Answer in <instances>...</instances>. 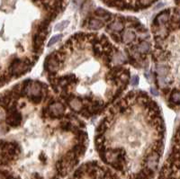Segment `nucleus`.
Listing matches in <instances>:
<instances>
[{"instance_id":"f257e3e1","label":"nucleus","mask_w":180,"mask_h":179,"mask_svg":"<svg viewBox=\"0 0 180 179\" xmlns=\"http://www.w3.org/2000/svg\"><path fill=\"white\" fill-rule=\"evenodd\" d=\"M102 1L110 7H114L118 10H131L140 11L141 0H102Z\"/></svg>"},{"instance_id":"f03ea898","label":"nucleus","mask_w":180,"mask_h":179,"mask_svg":"<svg viewBox=\"0 0 180 179\" xmlns=\"http://www.w3.org/2000/svg\"><path fill=\"white\" fill-rule=\"evenodd\" d=\"M33 63L29 60H21V59H15L10 67H9V72L12 77L18 78L24 74H25L27 71H29L32 68Z\"/></svg>"},{"instance_id":"7ed1b4c3","label":"nucleus","mask_w":180,"mask_h":179,"mask_svg":"<svg viewBox=\"0 0 180 179\" xmlns=\"http://www.w3.org/2000/svg\"><path fill=\"white\" fill-rule=\"evenodd\" d=\"M7 122L13 127H17L22 122V114L16 110V104H13L8 109V116L7 118Z\"/></svg>"},{"instance_id":"20e7f679","label":"nucleus","mask_w":180,"mask_h":179,"mask_svg":"<svg viewBox=\"0 0 180 179\" xmlns=\"http://www.w3.org/2000/svg\"><path fill=\"white\" fill-rule=\"evenodd\" d=\"M65 112L64 105L60 102H53L49 107V116L52 117H62Z\"/></svg>"},{"instance_id":"39448f33","label":"nucleus","mask_w":180,"mask_h":179,"mask_svg":"<svg viewBox=\"0 0 180 179\" xmlns=\"http://www.w3.org/2000/svg\"><path fill=\"white\" fill-rule=\"evenodd\" d=\"M161 154H159L158 151H153L151 152L148 157L146 158V164H147V167L151 169L152 171L157 167L158 163V159Z\"/></svg>"},{"instance_id":"423d86ee","label":"nucleus","mask_w":180,"mask_h":179,"mask_svg":"<svg viewBox=\"0 0 180 179\" xmlns=\"http://www.w3.org/2000/svg\"><path fill=\"white\" fill-rule=\"evenodd\" d=\"M169 12H170V10L167 9V10H165V11H162L161 13H159L154 20L153 25L161 26V25H165L169 19Z\"/></svg>"},{"instance_id":"0eeeda50","label":"nucleus","mask_w":180,"mask_h":179,"mask_svg":"<svg viewBox=\"0 0 180 179\" xmlns=\"http://www.w3.org/2000/svg\"><path fill=\"white\" fill-rule=\"evenodd\" d=\"M124 19H125V18L122 17V16H118V20L113 21V22L107 26V29H108V30H113L114 32H121V31H123V29H124V25H123L122 20H124Z\"/></svg>"},{"instance_id":"6e6552de","label":"nucleus","mask_w":180,"mask_h":179,"mask_svg":"<svg viewBox=\"0 0 180 179\" xmlns=\"http://www.w3.org/2000/svg\"><path fill=\"white\" fill-rule=\"evenodd\" d=\"M68 102H69V106L71 107V109L73 111H75V112H81L82 109L84 108L80 97H76V96L73 95Z\"/></svg>"},{"instance_id":"1a4fd4ad","label":"nucleus","mask_w":180,"mask_h":179,"mask_svg":"<svg viewBox=\"0 0 180 179\" xmlns=\"http://www.w3.org/2000/svg\"><path fill=\"white\" fill-rule=\"evenodd\" d=\"M105 26V22L101 19L90 18L87 22V27L90 30H99Z\"/></svg>"},{"instance_id":"9d476101","label":"nucleus","mask_w":180,"mask_h":179,"mask_svg":"<svg viewBox=\"0 0 180 179\" xmlns=\"http://www.w3.org/2000/svg\"><path fill=\"white\" fill-rule=\"evenodd\" d=\"M135 38H136V34L131 30L124 31L122 33V42L125 43H132L135 40Z\"/></svg>"},{"instance_id":"9b49d317","label":"nucleus","mask_w":180,"mask_h":179,"mask_svg":"<svg viewBox=\"0 0 180 179\" xmlns=\"http://www.w3.org/2000/svg\"><path fill=\"white\" fill-rule=\"evenodd\" d=\"M96 16H99L104 20V22H109L112 19V15L103 8H97L95 12Z\"/></svg>"},{"instance_id":"f8f14e48","label":"nucleus","mask_w":180,"mask_h":179,"mask_svg":"<svg viewBox=\"0 0 180 179\" xmlns=\"http://www.w3.org/2000/svg\"><path fill=\"white\" fill-rule=\"evenodd\" d=\"M137 50L140 53H147L150 50V44L148 42H142L138 45Z\"/></svg>"},{"instance_id":"ddd939ff","label":"nucleus","mask_w":180,"mask_h":179,"mask_svg":"<svg viewBox=\"0 0 180 179\" xmlns=\"http://www.w3.org/2000/svg\"><path fill=\"white\" fill-rule=\"evenodd\" d=\"M169 72V69L167 66L164 65H159L157 67V73L159 77H166L167 75V73Z\"/></svg>"},{"instance_id":"4468645a","label":"nucleus","mask_w":180,"mask_h":179,"mask_svg":"<svg viewBox=\"0 0 180 179\" xmlns=\"http://www.w3.org/2000/svg\"><path fill=\"white\" fill-rule=\"evenodd\" d=\"M170 100L174 104H179L180 103V91L178 90H174L173 93L171 94Z\"/></svg>"},{"instance_id":"2eb2a0df","label":"nucleus","mask_w":180,"mask_h":179,"mask_svg":"<svg viewBox=\"0 0 180 179\" xmlns=\"http://www.w3.org/2000/svg\"><path fill=\"white\" fill-rule=\"evenodd\" d=\"M69 25V21H68V20L62 21V22L57 24V25H55L54 29H55V31H62V30H64L65 28H67Z\"/></svg>"},{"instance_id":"dca6fc26","label":"nucleus","mask_w":180,"mask_h":179,"mask_svg":"<svg viewBox=\"0 0 180 179\" xmlns=\"http://www.w3.org/2000/svg\"><path fill=\"white\" fill-rule=\"evenodd\" d=\"M62 38V34H57V35H54L53 37L51 38L49 43H48V46H52L53 44H55L56 43H58L59 41H60V39Z\"/></svg>"},{"instance_id":"f3484780","label":"nucleus","mask_w":180,"mask_h":179,"mask_svg":"<svg viewBox=\"0 0 180 179\" xmlns=\"http://www.w3.org/2000/svg\"><path fill=\"white\" fill-rule=\"evenodd\" d=\"M30 99L34 104H40L43 100V94H40L37 95H32L30 96Z\"/></svg>"},{"instance_id":"a211bd4d","label":"nucleus","mask_w":180,"mask_h":179,"mask_svg":"<svg viewBox=\"0 0 180 179\" xmlns=\"http://www.w3.org/2000/svg\"><path fill=\"white\" fill-rule=\"evenodd\" d=\"M83 174H84V170H83V166H82V167L78 168V169L75 172L74 176H75L76 178H80V177L83 175Z\"/></svg>"},{"instance_id":"6ab92c4d","label":"nucleus","mask_w":180,"mask_h":179,"mask_svg":"<svg viewBox=\"0 0 180 179\" xmlns=\"http://www.w3.org/2000/svg\"><path fill=\"white\" fill-rule=\"evenodd\" d=\"M139 77L138 76H133L132 78H131V84L132 85V86H137L138 84H139Z\"/></svg>"},{"instance_id":"aec40b11","label":"nucleus","mask_w":180,"mask_h":179,"mask_svg":"<svg viewBox=\"0 0 180 179\" xmlns=\"http://www.w3.org/2000/svg\"><path fill=\"white\" fill-rule=\"evenodd\" d=\"M112 36H113V39L116 42V43H120L121 41H122V36H119V35H117V34H112Z\"/></svg>"},{"instance_id":"412c9836","label":"nucleus","mask_w":180,"mask_h":179,"mask_svg":"<svg viewBox=\"0 0 180 179\" xmlns=\"http://www.w3.org/2000/svg\"><path fill=\"white\" fill-rule=\"evenodd\" d=\"M150 92H151V93H152V94L154 95H158V91H156V90H155L154 88H151V89H150Z\"/></svg>"},{"instance_id":"4be33fe9","label":"nucleus","mask_w":180,"mask_h":179,"mask_svg":"<svg viewBox=\"0 0 180 179\" xmlns=\"http://www.w3.org/2000/svg\"><path fill=\"white\" fill-rule=\"evenodd\" d=\"M6 179H16L14 175H8L6 176Z\"/></svg>"},{"instance_id":"5701e85b","label":"nucleus","mask_w":180,"mask_h":179,"mask_svg":"<svg viewBox=\"0 0 180 179\" xmlns=\"http://www.w3.org/2000/svg\"><path fill=\"white\" fill-rule=\"evenodd\" d=\"M53 179H58V178H57V177H54V178H53Z\"/></svg>"}]
</instances>
